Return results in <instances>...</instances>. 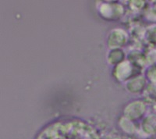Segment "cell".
<instances>
[{
	"label": "cell",
	"instance_id": "cell-1",
	"mask_svg": "<svg viewBox=\"0 0 156 139\" xmlns=\"http://www.w3.org/2000/svg\"><path fill=\"white\" fill-rule=\"evenodd\" d=\"M35 139H101L90 124L80 119H62L46 125Z\"/></svg>",
	"mask_w": 156,
	"mask_h": 139
}]
</instances>
